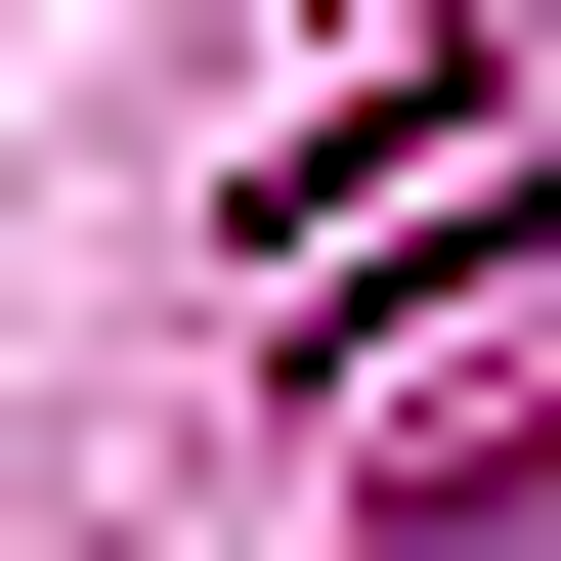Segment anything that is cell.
Here are the masks:
<instances>
[{"instance_id": "1", "label": "cell", "mask_w": 561, "mask_h": 561, "mask_svg": "<svg viewBox=\"0 0 561 561\" xmlns=\"http://www.w3.org/2000/svg\"><path fill=\"white\" fill-rule=\"evenodd\" d=\"M302 432L346 476H561V173L476 260H302Z\"/></svg>"}]
</instances>
